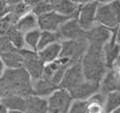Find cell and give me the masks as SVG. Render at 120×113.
<instances>
[{"mask_svg": "<svg viewBox=\"0 0 120 113\" xmlns=\"http://www.w3.org/2000/svg\"><path fill=\"white\" fill-rule=\"evenodd\" d=\"M99 92V84L89 80H83L82 82L76 86L73 90L70 91L73 101H87L94 94Z\"/></svg>", "mask_w": 120, "mask_h": 113, "instance_id": "9a60e30c", "label": "cell"}, {"mask_svg": "<svg viewBox=\"0 0 120 113\" xmlns=\"http://www.w3.org/2000/svg\"><path fill=\"white\" fill-rule=\"evenodd\" d=\"M60 43H61V51L59 58L68 59L72 65L81 61V58L87 49V41L85 38L77 40H66Z\"/></svg>", "mask_w": 120, "mask_h": 113, "instance_id": "277c9868", "label": "cell"}, {"mask_svg": "<svg viewBox=\"0 0 120 113\" xmlns=\"http://www.w3.org/2000/svg\"><path fill=\"white\" fill-rule=\"evenodd\" d=\"M51 4L54 12L68 19H77L81 5L80 2H75L71 0H51Z\"/></svg>", "mask_w": 120, "mask_h": 113, "instance_id": "5bb4252c", "label": "cell"}, {"mask_svg": "<svg viewBox=\"0 0 120 113\" xmlns=\"http://www.w3.org/2000/svg\"><path fill=\"white\" fill-rule=\"evenodd\" d=\"M83 80H84V76H83L82 68H81V61H79V62L70 66L66 69L63 77L60 82L59 88L64 89V90L70 92L71 90H73L75 87L78 86Z\"/></svg>", "mask_w": 120, "mask_h": 113, "instance_id": "9c48e42d", "label": "cell"}, {"mask_svg": "<svg viewBox=\"0 0 120 113\" xmlns=\"http://www.w3.org/2000/svg\"><path fill=\"white\" fill-rule=\"evenodd\" d=\"M52 11L53 8L51 1H49V0H36L35 4L31 10V13H33L36 17H38L49 12H52Z\"/></svg>", "mask_w": 120, "mask_h": 113, "instance_id": "484cf974", "label": "cell"}, {"mask_svg": "<svg viewBox=\"0 0 120 113\" xmlns=\"http://www.w3.org/2000/svg\"><path fill=\"white\" fill-rule=\"evenodd\" d=\"M120 89V74L119 68H114L112 70H108L99 82V93L103 95H108L115 91H119Z\"/></svg>", "mask_w": 120, "mask_h": 113, "instance_id": "7c38bea8", "label": "cell"}, {"mask_svg": "<svg viewBox=\"0 0 120 113\" xmlns=\"http://www.w3.org/2000/svg\"><path fill=\"white\" fill-rule=\"evenodd\" d=\"M112 113H120V108H118V109H116V110H114Z\"/></svg>", "mask_w": 120, "mask_h": 113, "instance_id": "4dcf8cb0", "label": "cell"}, {"mask_svg": "<svg viewBox=\"0 0 120 113\" xmlns=\"http://www.w3.org/2000/svg\"><path fill=\"white\" fill-rule=\"evenodd\" d=\"M0 58L3 61L5 69H20L22 68L23 59L18 50H12L8 52L0 53Z\"/></svg>", "mask_w": 120, "mask_h": 113, "instance_id": "ffe728a7", "label": "cell"}, {"mask_svg": "<svg viewBox=\"0 0 120 113\" xmlns=\"http://www.w3.org/2000/svg\"><path fill=\"white\" fill-rule=\"evenodd\" d=\"M5 36L8 37V39L10 40L12 46L14 47L16 50H21V49L25 48L24 41H23V34L20 33L15 27H11L8 33L5 34Z\"/></svg>", "mask_w": 120, "mask_h": 113, "instance_id": "cb8c5ba5", "label": "cell"}, {"mask_svg": "<svg viewBox=\"0 0 120 113\" xmlns=\"http://www.w3.org/2000/svg\"><path fill=\"white\" fill-rule=\"evenodd\" d=\"M4 71H5V67H4L3 61H2L1 58H0V77H1L2 74L4 73Z\"/></svg>", "mask_w": 120, "mask_h": 113, "instance_id": "83f0119b", "label": "cell"}, {"mask_svg": "<svg viewBox=\"0 0 120 113\" xmlns=\"http://www.w3.org/2000/svg\"><path fill=\"white\" fill-rule=\"evenodd\" d=\"M55 42H59L58 36H57L56 32H45V31H41L40 32V38L38 41V47H37V52L42 49L46 48L50 44H53Z\"/></svg>", "mask_w": 120, "mask_h": 113, "instance_id": "d4e9b609", "label": "cell"}, {"mask_svg": "<svg viewBox=\"0 0 120 113\" xmlns=\"http://www.w3.org/2000/svg\"><path fill=\"white\" fill-rule=\"evenodd\" d=\"M25 113H48L46 98L35 95L25 97Z\"/></svg>", "mask_w": 120, "mask_h": 113, "instance_id": "ac0fdd59", "label": "cell"}, {"mask_svg": "<svg viewBox=\"0 0 120 113\" xmlns=\"http://www.w3.org/2000/svg\"><path fill=\"white\" fill-rule=\"evenodd\" d=\"M120 20V2L118 0L109 3H100L96 11L95 23L100 24L109 30L119 27Z\"/></svg>", "mask_w": 120, "mask_h": 113, "instance_id": "3957f363", "label": "cell"}, {"mask_svg": "<svg viewBox=\"0 0 120 113\" xmlns=\"http://www.w3.org/2000/svg\"><path fill=\"white\" fill-rule=\"evenodd\" d=\"M0 113H8V110H6V108L4 107L3 105H1V104H0Z\"/></svg>", "mask_w": 120, "mask_h": 113, "instance_id": "f1b7e54d", "label": "cell"}, {"mask_svg": "<svg viewBox=\"0 0 120 113\" xmlns=\"http://www.w3.org/2000/svg\"><path fill=\"white\" fill-rule=\"evenodd\" d=\"M8 113H25L23 111H8Z\"/></svg>", "mask_w": 120, "mask_h": 113, "instance_id": "f546056e", "label": "cell"}, {"mask_svg": "<svg viewBox=\"0 0 120 113\" xmlns=\"http://www.w3.org/2000/svg\"><path fill=\"white\" fill-rule=\"evenodd\" d=\"M18 51L23 59L22 68L29 74L31 80L34 82V80L40 79L42 77L44 63L38 58L37 52H34V51H31L25 48Z\"/></svg>", "mask_w": 120, "mask_h": 113, "instance_id": "5b68a950", "label": "cell"}, {"mask_svg": "<svg viewBox=\"0 0 120 113\" xmlns=\"http://www.w3.org/2000/svg\"><path fill=\"white\" fill-rule=\"evenodd\" d=\"M118 108H120V91H115L105 95L103 104L104 113H112Z\"/></svg>", "mask_w": 120, "mask_h": 113, "instance_id": "7402d4cb", "label": "cell"}, {"mask_svg": "<svg viewBox=\"0 0 120 113\" xmlns=\"http://www.w3.org/2000/svg\"><path fill=\"white\" fill-rule=\"evenodd\" d=\"M40 32L41 31L39 29H36L34 31L23 34V41H24L25 49H29L31 51L37 52L38 41H39V38H40Z\"/></svg>", "mask_w": 120, "mask_h": 113, "instance_id": "603a6c76", "label": "cell"}, {"mask_svg": "<svg viewBox=\"0 0 120 113\" xmlns=\"http://www.w3.org/2000/svg\"><path fill=\"white\" fill-rule=\"evenodd\" d=\"M59 42L85 38V32L80 27L77 19H68L56 31Z\"/></svg>", "mask_w": 120, "mask_h": 113, "instance_id": "30bf717a", "label": "cell"}, {"mask_svg": "<svg viewBox=\"0 0 120 113\" xmlns=\"http://www.w3.org/2000/svg\"><path fill=\"white\" fill-rule=\"evenodd\" d=\"M118 33H119V27L113 29L110 39L105 43V46L103 47V57H104L106 70L119 68L118 62H119L120 46L118 42Z\"/></svg>", "mask_w": 120, "mask_h": 113, "instance_id": "52a82bcc", "label": "cell"}, {"mask_svg": "<svg viewBox=\"0 0 120 113\" xmlns=\"http://www.w3.org/2000/svg\"><path fill=\"white\" fill-rule=\"evenodd\" d=\"M73 103L70 92L64 89L58 88L46 97L48 113H68Z\"/></svg>", "mask_w": 120, "mask_h": 113, "instance_id": "8992f818", "label": "cell"}, {"mask_svg": "<svg viewBox=\"0 0 120 113\" xmlns=\"http://www.w3.org/2000/svg\"><path fill=\"white\" fill-rule=\"evenodd\" d=\"M68 20V18H66V17L52 11V12H49L46 14H43L41 16L37 17L38 29L40 31L53 32V33H55Z\"/></svg>", "mask_w": 120, "mask_h": 113, "instance_id": "8fae6325", "label": "cell"}, {"mask_svg": "<svg viewBox=\"0 0 120 113\" xmlns=\"http://www.w3.org/2000/svg\"><path fill=\"white\" fill-rule=\"evenodd\" d=\"M0 91L3 95L16 94L26 97L33 95L32 80L23 68L5 69L0 77Z\"/></svg>", "mask_w": 120, "mask_h": 113, "instance_id": "6da1fadb", "label": "cell"}, {"mask_svg": "<svg viewBox=\"0 0 120 113\" xmlns=\"http://www.w3.org/2000/svg\"><path fill=\"white\" fill-rule=\"evenodd\" d=\"M59 87L55 86L52 82H50V80H48V79H44V78H40V79L32 82L33 95L39 96V97H43V98L49 97Z\"/></svg>", "mask_w": 120, "mask_h": 113, "instance_id": "2e32d148", "label": "cell"}, {"mask_svg": "<svg viewBox=\"0 0 120 113\" xmlns=\"http://www.w3.org/2000/svg\"><path fill=\"white\" fill-rule=\"evenodd\" d=\"M60 51H61V43L60 42H55V43L50 44L46 48L38 51L37 55H38V58L44 65H46V63L53 62V61H55L56 59L59 58Z\"/></svg>", "mask_w": 120, "mask_h": 113, "instance_id": "d6986e66", "label": "cell"}, {"mask_svg": "<svg viewBox=\"0 0 120 113\" xmlns=\"http://www.w3.org/2000/svg\"><path fill=\"white\" fill-rule=\"evenodd\" d=\"M98 5H99V1H87L81 3L77 16V21L84 32L89 31L95 24L96 11Z\"/></svg>", "mask_w": 120, "mask_h": 113, "instance_id": "ba28073f", "label": "cell"}, {"mask_svg": "<svg viewBox=\"0 0 120 113\" xmlns=\"http://www.w3.org/2000/svg\"><path fill=\"white\" fill-rule=\"evenodd\" d=\"M68 113H86V101H73Z\"/></svg>", "mask_w": 120, "mask_h": 113, "instance_id": "4316f807", "label": "cell"}, {"mask_svg": "<svg viewBox=\"0 0 120 113\" xmlns=\"http://www.w3.org/2000/svg\"><path fill=\"white\" fill-rule=\"evenodd\" d=\"M0 104L6 108L8 111H23L25 110V97L16 94L3 95Z\"/></svg>", "mask_w": 120, "mask_h": 113, "instance_id": "e0dca14e", "label": "cell"}, {"mask_svg": "<svg viewBox=\"0 0 120 113\" xmlns=\"http://www.w3.org/2000/svg\"><path fill=\"white\" fill-rule=\"evenodd\" d=\"M15 27L22 34L34 31V30L38 29L37 17H36L33 13H27L26 15L20 17V18L17 20L16 24H15Z\"/></svg>", "mask_w": 120, "mask_h": 113, "instance_id": "44dd1931", "label": "cell"}, {"mask_svg": "<svg viewBox=\"0 0 120 113\" xmlns=\"http://www.w3.org/2000/svg\"><path fill=\"white\" fill-rule=\"evenodd\" d=\"M81 68L85 80L99 84L108 71L103 57V47L87 44V49L81 58Z\"/></svg>", "mask_w": 120, "mask_h": 113, "instance_id": "7a4b0ae2", "label": "cell"}, {"mask_svg": "<svg viewBox=\"0 0 120 113\" xmlns=\"http://www.w3.org/2000/svg\"><path fill=\"white\" fill-rule=\"evenodd\" d=\"M111 35H112V30H109L102 25L95 23L89 31L85 32V39L87 41V44L104 47L110 39Z\"/></svg>", "mask_w": 120, "mask_h": 113, "instance_id": "4fadbf2b", "label": "cell"}]
</instances>
